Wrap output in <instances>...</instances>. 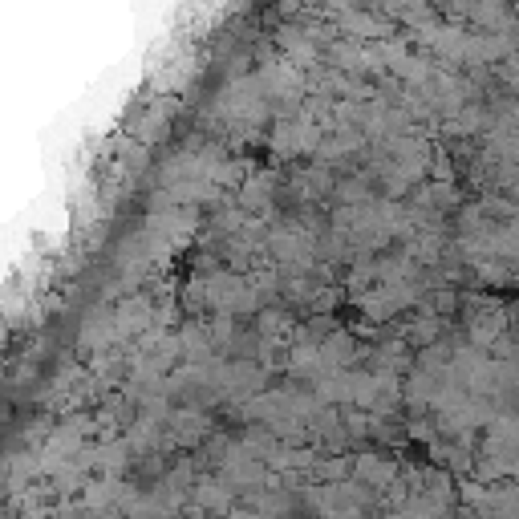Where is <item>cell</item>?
I'll use <instances>...</instances> for the list:
<instances>
[{"instance_id": "1", "label": "cell", "mask_w": 519, "mask_h": 519, "mask_svg": "<svg viewBox=\"0 0 519 519\" xmlns=\"http://www.w3.org/2000/svg\"><path fill=\"white\" fill-rule=\"evenodd\" d=\"M284 516H288V519H312V511L304 507L301 495H292V499H284Z\"/></svg>"}]
</instances>
